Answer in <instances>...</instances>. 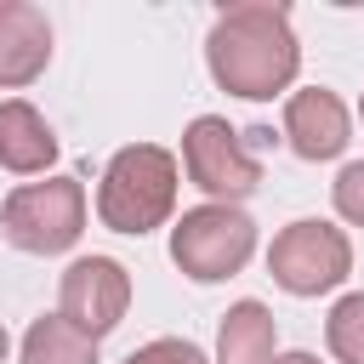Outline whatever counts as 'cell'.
Instances as JSON below:
<instances>
[{"label": "cell", "mask_w": 364, "mask_h": 364, "mask_svg": "<svg viewBox=\"0 0 364 364\" xmlns=\"http://www.w3.org/2000/svg\"><path fill=\"white\" fill-rule=\"evenodd\" d=\"M330 205L347 228H364V159H347L330 182Z\"/></svg>", "instance_id": "9a60e30c"}, {"label": "cell", "mask_w": 364, "mask_h": 364, "mask_svg": "<svg viewBox=\"0 0 364 364\" xmlns=\"http://www.w3.org/2000/svg\"><path fill=\"white\" fill-rule=\"evenodd\" d=\"M85 182L80 176H40V182H17L0 205V233L11 250L23 256H63L80 245L85 233Z\"/></svg>", "instance_id": "3957f363"}, {"label": "cell", "mask_w": 364, "mask_h": 364, "mask_svg": "<svg viewBox=\"0 0 364 364\" xmlns=\"http://www.w3.org/2000/svg\"><path fill=\"white\" fill-rule=\"evenodd\" d=\"M273 364H324V358H318V353H301V347H296V353H279Z\"/></svg>", "instance_id": "2e32d148"}, {"label": "cell", "mask_w": 364, "mask_h": 364, "mask_svg": "<svg viewBox=\"0 0 364 364\" xmlns=\"http://www.w3.org/2000/svg\"><path fill=\"white\" fill-rule=\"evenodd\" d=\"M125 307H131V273H125V262H114V256H74L63 267V279H57V313L74 330H85L91 341H102L108 330H119Z\"/></svg>", "instance_id": "52a82bcc"}, {"label": "cell", "mask_w": 364, "mask_h": 364, "mask_svg": "<svg viewBox=\"0 0 364 364\" xmlns=\"http://www.w3.org/2000/svg\"><path fill=\"white\" fill-rule=\"evenodd\" d=\"M358 125H364V97H358Z\"/></svg>", "instance_id": "ac0fdd59"}, {"label": "cell", "mask_w": 364, "mask_h": 364, "mask_svg": "<svg viewBox=\"0 0 364 364\" xmlns=\"http://www.w3.org/2000/svg\"><path fill=\"white\" fill-rule=\"evenodd\" d=\"M267 273H273V284L284 296H301V301L330 296L353 273V239H347V228H336L324 216H296V222H284L273 233Z\"/></svg>", "instance_id": "5b68a950"}, {"label": "cell", "mask_w": 364, "mask_h": 364, "mask_svg": "<svg viewBox=\"0 0 364 364\" xmlns=\"http://www.w3.org/2000/svg\"><path fill=\"white\" fill-rule=\"evenodd\" d=\"M119 364H210V353L199 341H188V336H154L136 353H125Z\"/></svg>", "instance_id": "5bb4252c"}, {"label": "cell", "mask_w": 364, "mask_h": 364, "mask_svg": "<svg viewBox=\"0 0 364 364\" xmlns=\"http://www.w3.org/2000/svg\"><path fill=\"white\" fill-rule=\"evenodd\" d=\"M0 165L11 176H51L57 165V131L28 97L0 102Z\"/></svg>", "instance_id": "30bf717a"}, {"label": "cell", "mask_w": 364, "mask_h": 364, "mask_svg": "<svg viewBox=\"0 0 364 364\" xmlns=\"http://www.w3.org/2000/svg\"><path fill=\"white\" fill-rule=\"evenodd\" d=\"M182 171L210 205H245L262 188V159L250 154L245 131H233L222 114H199L182 131Z\"/></svg>", "instance_id": "8992f818"}, {"label": "cell", "mask_w": 364, "mask_h": 364, "mask_svg": "<svg viewBox=\"0 0 364 364\" xmlns=\"http://www.w3.org/2000/svg\"><path fill=\"white\" fill-rule=\"evenodd\" d=\"M176 193H182V165L159 142H125L97 182V222L108 233L142 239L154 228L176 222Z\"/></svg>", "instance_id": "7a4b0ae2"}, {"label": "cell", "mask_w": 364, "mask_h": 364, "mask_svg": "<svg viewBox=\"0 0 364 364\" xmlns=\"http://www.w3.org/2000/svg\"><path fill=\"white\" fill-rule=\"evenodd\" d=\"M205 68L228 97L273 102L301 74V40L290 28V6L273 0H239L210 17L205 34Z\"/></svg>", "instance_id": "6da1fadb"}, {"label": "cell", "mask_w": 364, "mask_h": 364, "mask_svg": "<svg viewBox=\"0 0 364 364\" xmlns=\"http://www.w3.org/2000/svg\"><path fill=\"white\" fill-rule=\"evenodd\" d=\"M284 142L296 159L318 165V159H341L353 142V114L330 85H301L284 97Z\"/></svg>", "instance_id": "ba28073f"}, {"label": "cell", "mask_w": 364, "mask_h": 364, "mask_svg": "<svg viewBox=\"0 0 364 364\" xmlns=\"http://www.w3.org/2000/svg\"><path fill=\"white\" fill-rule=\"evenodd\" d=\"M51 68V17L34 0H0V91H23Z\"/></svg>", "instance_id": "9c48e42d"}, {"label": "cell", "mask_w": 364, "mask_h": 364, "mask_svg": "<svg viewBox=\"0 0 364 364\" xmlns=\"http://www.w3.org/2000/svg\"><path fill=\"white\" fill-rule=\"evenodd\" d=\"M279 358V324H273V307L245 296L222 313L216 324V358L210 364H273Z\"/></svg>", "instance_id": "8fae6325"}, {"label": "cell", "mask_w": 364, "mask_h": 364, "mask_svg": "<svg viewBox=\"0 0 364 364\" xmlns=\"http://www.w3.org/2000/svg\"><path fill=\"white\" fill-rule=\"evenodd\" d=\"M6 353H11V336H6V324H0V364H6Z\"/></svg>", "instance_id": "e0dca14e"}, {"label": "cell", "mask_w": 364, "mask_h": 364, "mask_svg": "<svg viewBox=\"0 0 364 364\" xmlns=\"http://www.w3.org/2000/svg\"><path fill=\"white\" fill-rule=\"evenodd\" d=\"M262 233L250 222L245 205H193L171 222V262L193 279V284H222L233 273L250 267Z\"/></svg>", "instance_id": "277c9868"}, {"label": "cell", "mask_w": 364, "mask_h": 364, "mask_svg": "<svg viewBox=\"0 0 364 364\" xmlns=\"http://www.w3.org/2000/svg\"><path fill=\"white\" fill-rule=\"evenodd\" d=\"M23 364H102V341H91L85 330H74L63 313H40L23 341H17Z\"/></svg>", "instance_id": "7c38bea8"}, {"label": "cell", "mask_w": 364, "mask_h": 364, "mask_svg": "<svg viewBox=\"0 0 364 364\" xmlns=\"http://www.w3.org/2000/svg\"><path fill=\"white\" fill-rule=\"evenodd\" d=\"M324 347L336 364H364V290H347L324 313Z\"/></svg>", "instance_id": "4fadbf2b"}]
</instances>
